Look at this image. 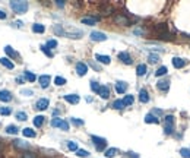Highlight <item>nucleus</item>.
<instances>
[{
	"label": "nucleus",
	"instance_id": "obj_1",
	"mask_svg": "<svg viewBox=\"0 0 190 158\" xmlns=\"http://www.w3.org/2000/svg\"><path fill=\"white\" fill-rule=\"evenodd\" d=\"M10 7H12L16 13L22 15V13H25V12L28 10V1H24V0H19V1H10Z\"/></svg>",
	"mask_w": 190,
	"mask_h": 158
},
{
	"label": "nucleus",
	"instance_id": "obj_2",
	"mask_svg": "<svg viewBox=\"0 0 190 158\" xmlns=\"http://www.w3.org/2000/svg\"><path fill=\"white\" fill-rule=\"evenodd\" d=\"M51 126H53V127H60L62 130H69V123L65 121V120H62V119H57V117L51 120Z\"/></svg>",
	"mask_w": 190,
	"mask_h": 158
},
{
	"label": "nucleus",
	"instance_id": "obj_3",
	"mask_svg": "<svg viewBox=\"0 0 190 158\" xmlns=\"http://www.w3.org/2000/svg\"><path fill=\"white\" fill-rule=\"evenodd\" d=\"M173 126H174V117L173 116H167L165 117V123H164V132L167 135H170L173 132Z\"/></svg>",
	"mask_w": 190,
	"mask_h": 158
},
{
	"label": "nucleus",
	"instance_id": "obj_4",
	"mask_svg": "<svg viewBox=\"0 0 190 158\" xmlns=\"http://www.w3.org/2000/svg\"><path fill=\"white\" fill-rule=\"evenodd\" d=\"M91 139L94 141V144H95V147H97V149H98V151H103V149L105 148V145H107V142H105V139H104V138L92 136Z\"/></svg>",
	"mask_w": 190,
	"mask_h": 158
},
{
	"label": "nucleus",
	"instance_id": "obj_5",
	"mask_svg": "<svg viewBox=\"0 0 190 158\" xmlns=\"http://www.w3.org/2000/svg\"><path fill=\"white\" fill-rule=\"evenodd\" d=\"M91 40H92V41H105V40H107V35H105L104 32L94 31V32H91Z\"/></svg>",
	"mask_w": 190,
	"mask_h": 158
},
{
	"label": "nucleus",
	"instance_id": "obj_6",
	"mask_svg": "<svg viewBox=\"0 0 190 158\" xmlns=\"http://www.w3.org/2000/svg\"><path fill=\"white\" fill-rule=\"evenodd\" d=\"M118 59H120L123 63H126V65H130V63H132V57H130V54L126 53V51L118 53Z\"/></svg>",
	"mask_w": 190,
	"mask_h": 158
},
{
	"label": "nucleus",
	"instance_id": "obj_7",
	"mask_svg": "<svg viewBox=\"0 0 190 158\" xmlns=\"http://www.w3.org/2000/svg\"><path fill=\"white\" fill-rule=\"evenodd\" d=\"M76 72H77L79 76H83V75H86V72H88V66H86L85 63H77V65H76Z\"/></svg>",
	"mask_w": 190,
	"mask_h": 158
},
{
	"label": "nucleus",
	"instance_id": "obj_8",
	"mask_svg": "<svg viewBox=\"0 0 190 158\" xmlns=\"http://www.w3.org/2000/svg\"><path fill=\"white\" fill-rule=\"evenodd\" d=\"M38 80H39V85H41L42 88H47L48 83H50V80H51V78H50L48 75H42V76L38 78Z\"/></svg>",
	"mask_w": 190,
	"mask_h": 158
},
{
	"label": "nucleus",
	"instance_id": "obj_9",
	"mask_svg": "<svg viewBox=\"0 0 190 158\" xmlns=\"http://www.w3.org/2000/svg\"><path fill=\"white\" fill-rule=\"evenodd\" d=\"M173 66L174 68H177V69H180V68H183L184 65H186V62L183 60V59H180V57H173Z\"/></svg>",
	"mask_w": 190,
	"mask_h": 158
},
{
	"label": "nucleus",
	"instance_id": "obj_10",
	"mask_svg": "<svg viewBox=\"0 0 190 158\" xmlns=\"http://www.w3.org/2000/svg\"><path fill=\"white\" fill-rule=\"evenodd\" d=\"M126 89H127V83H126V82H117V83H115V91H117L118 94H124Z\"/></svg>",
	"mask_w": 190,
	"mask_h": 158
},
{
	"label": "nucleus",
	"instance_id": "obj_11",
	"mask_svg": "<svg viewBox=\"0 0 190 158\" xmlns=\"http://www.w3.org/2000/svg\"><path fill=\"white\" fill-rule=\"evenodd\" d=\"M10 100H12V94L9 91H0V101L9 103Z\"/></svg>",
	"mask_w": 190,
	"mask_h": 158
},
{
	"label": "nucleus",
	"instance_id": "obj_12",
	"mask_svg": "<svg viewBox=\"0 0 190 158\" xmlns=\"http://www.w3.org/2000/svg\"><path fill=\"white\" fill-rule=\"evenodd\" d=\"M65 100L70 104H77L79 103V95H75V94H69V95H65Z\"/></svg>",
	"mask_w": 190,
	"mask_h": 158
},
{
	"label": "nucleus",
	"instance_id": "obj_13",
	"mask_svg": "<svg viewBox=\"0 0 190 158\" xmlns=\"http://www.w3.org/2000/svg\"><path fill=\"white\" fill-rule=\"evenodd\" d=\"M156 86H158L159 91L165 92V91H168V88H170V82H168V80H159Z\"/></svg>",
	"mask_w": 190,
	"mask_h": 158
},
{
	"label": "nucleus",
	"instance_id": "obj_14",
	"mask_svg": "<svg viewBox=\"0 0 190 158\" xmlns=\"http://www.w3.org/2000/svg\"><path fill=\"white\" fill-rule=\"evenodd\" d=\"M98 94L101 95V98L107 100V98L110 97V88H108V86H101V88H100V92H98Z\"/></svg>",
	"mask_w": 190,
	"mask_h": 158
},
{
	"label": "nucleus",
	"instance_id": "obj_15",
	"mask_svg": "<svg viewBox=\"0 0 190 158\" xmlns=\"http://www.w3.org/2000/svg\"><path fill=\"white\" fill-rule=\"evenodd\" d=\"M115 22H117L118 25H129V24H130L129 19H127L126 16H123V15H117V16H115Z\"/></svg>",
	"mask_w": 190,
	"mask_h": 158
},
{
	"label": "nucleus",
	"instance_id": "obj_16",
	"mask_svg": "<svg viewBox=\"0 0 190 158\" xmlns=\"http://www.w3.org/2000/svg\"><path fill=\"white\" fill-rule=\"evenodd\" d=\"M47 107H48V100L41 98V100H38L37 101V108L38 110H45Z\"/></svg>",
	"mask_w": 190,
	"mask_h": 158
},
{
	"label": "nucleus",
	"instance_id": "obj_17",
	"mask_svg": "<svg viewBox=\"0 0 190 158\" xmlns=\"http://www.w3.org/2000/svg\"><path fill=\"white\" fill-rule=\"evenodd\" d=\"M139 100H141V103H148V101H149V95H148L146 89H141V92H139Z\"/></svg>",
	"mask_w": 190,
	"mask_h": 158
},
{
	"label": "nucleus",
	"instance_id": "obj_18",
	"mask_svg": "<svg viewBox=\"0 0 190 158\" xmlns=\"http://www.w3.org/2000/svg\"><path fill=\"white\" fill-rule=\"evenodd\" d=\"M95 59H97L98 62L104 63V65H108V63L111 62V59H110L108 56H103V54H97V56H95Z\"/></svg>",
	"mask_w": 190,
	"mask_h": 158
},
{
	"label": "nucleus",
	"instance_id": "obj_19",
	"mask_svg": "<svg viewBox=\"0 0 190 158\" xmlns=\"http://www.w3.org/2000/svg\"><path fill=\"white\" fill-rule=\"evenodd\" d=\"M0 63H1L4 68H7V69H13V63H12L7 57H1V59H0Z\"/></svg>",
	"mask_w": 190,
	"mask_h": 158
},
{
	"label": "nucleus",
	"instance_id": "obj_20",
	"mask_svg": "<svg viewBox=\"0 0 190 158\" xmlns=\"http://www.w3.org/2000/svg\"><path fill=\"white\" fill-rule=\"evenodd\" d=\"M145 123H153V124H158V123H159V120L155 117L153 114H146V116H145Z\"/></svg>",
	"mask_w": 190,
	"mask_h": 158
},
{
	"label": "nucleus",
	"instance_id": "obj_21",
	"mask_svg": "<svg viewBox=\"0 0 190 158\" xmlns=\"http://www.w3.org/2000/svg\"><path fill=\"white\" fill-rule=\"evenodd\" d=\"M4 51H6V53H7V54H9L10 57H13V59H16V57H19V54H18L16 51H13L10 45H6V47H4Z\"/></svg>",
	"mask_w": 190,
	"mask_h": 158
},
{
	"label": "nucleus",
	"instance_id": "obj_22",
	"mask_svg": "<svg viewBox=\"0 0 190 158\" xmlns=\"http://www.w3.org/2000/svg\"><path fill=\"white\" fill-rule=\"evenodd\" d=\"M22 133H24V136H27V138H35V132H34L32 129H29V127H25Z\"/></svg>",
	"mask_w": 190,
	"mask_h": 158
},
{
	"label": "nucleus",
	"instance_id": "obj_23",
	"mask_svg": "<svg viewBox=\"0 0 190 158\" xmlns=\"http://www.w3.org/2000/svg\"><path fill=\"white\" fill-rule=\"evenodd\" d=\"M32 31L37 32V34H41V32L45 31V28H44V25H41V24H35V25H32Z\"/></svg>",
	"mask_w": 190,
	"mask_h": 158
},
{
	"label": "nucleus",
	"instance_id": "obj_24",
	"mask_svg": "<svg viewBox=\"0 0 190 158\" xmlns=\"http://www.w3.org/2000/svg\"><path fill=\"white\" fill-rule=\"evenodd\" d=\"M136 73H138L139 76H143V75L146 73V66H145V65H139L138 69H136Z\"/></svg>",
	"mask_w": 190,
	"mask_h": 158
},
{
	"label": "nucleus",
	"instance_id": "obj_25",
	"mask_svg": "<svg viewBox=\"0 0 190 158\" xmlns=\"http://www.w3.org/2000/svg\"><path fill=\"white\" fill-rule=\"evenodd\" d=\"M44 116H37V117H34V124L37 126V127H41L42 126V123H44Z\"/></svg>",
	"mask_w": 190,
	"mask_h": 158
},
{
	"label": "nucleus",
	"instance_id": "obj_26",
	"mask_svg": "<svg viewBox=\"0 0 190 158\" xmlns=\"http://www.w3.org/2000/svg\"><path fill=\"white\" fill-rule=\"evenodd\" d=\"M113 107L115 110H121L123 107H124V103H123V100H115L113 103Z\"/></svg>",
	"mask_w": 190,
	"mask_h": 158
},
{
	"label": "nucleus",
	"instance_id": "obj_27",
	"mask_svg": "<svg viewBox=\"0 0 190 158\" xmlns=\"http://www.w3.org/2000/svg\"><path fill=\"white\" fill-rule=\"evenodd\" d=\"M97 22V18H83L82 19V24H85V25H94Z\"/></svg>",
	"mask_w": 190,
	"mask_h": 158
},
{
	"label": "nucleus",
	"instance_id": "obj_28",
	"mask_svg": "<svg viewBox=\"0 0 190 158\" xmlns=\"http://www.w3.org/2000/svg\"><path fill=\"white\" fill-rule=\"evenodd\" d=\"M133 101H135L133 95H126V97H124V100H123L124 106H132V104H133Z\"/></svg>",
	"mask_w": 190,
	"mask_h": 158
},
{
	"label": "nucleus",
	"instance_id": "obj_29",
	"mask_svg": "<svg viewBox=\"0 0 190 158\" xmlns=\"http://www.w3.org/2000/svg\"><path fill=\"white\" fill-rule=\"evenodd\" d=\"M165 73H167V68H165V66H161V68L155 72V76H164Z\"/></svg>",
	"mask_w": 190,
	"mask_h": 158
},
{
	"label": "nucleus",
	"instance_id": "obj_30",
	"mask_svg": "<svg viewBox=\"0 0 190 158\" xmlns=\"http://www.w3.org/2000/svg\"><path fill=\"white\" fill-rule=\"evenodd\" d=\"M6 132H7V133H10V135H16V133H18V127L10 124V126H7V127H6Z\"/></svg>",
	"mask_w": 190,
	"mask_h": 158
},
{
	"label": "nucleus",
	"instance_id": "obj_31",
	"mask_svg": "<svg viewBox=\"0 0 190 158\" xmlns=\"http://www.w3.org/2000/svg\"><path fill=\"white\" fill-rule=\"evenodd\" d=\"M54 83H56V85H59V86H62V85H65V83H66V79L62 78V76H56V78H54Z\"/></svg>",
	"mask_w": 190,
	"mask_h": 158
},
{
	"label": "nucleus",
	"instance_id": "obj_32",
	"mask_svg": "<svg viewBox=\"0 0 190 158\" xmlns=\"http://www.w3.org/2000/svg\"><path fill=\"white\" fill-rule=\"evenodd\" d=\"M148 60H149V63H156V62L159 60V56H158V54H153V53H151V54H149V57H148Z\"/></svg>",
	"mask_w": 190,
	"mask_h": 158
},
{
	"label": "nucleus",
	"instance_id": "obj_33",
	"mask_svg": "<svg viewBox=\"0 0 190 158\" xmlns=\"http://www.w3.org/2000/svg\"><path fill=\"white\" fill-rule=\"evenodd\" d=\"M115 154H117V149H115V148H110V149H107V151H105V157H108V158L114 157Z\"/></svg>",
	"mask_w": 190,
	"mask_h": 158
},
{
	"label": "nucleus",
	"instance_id": "obj_34",
	"mask_svg": "<svg viewBox=\"0 0 190 158\" xmlns=\"http://www.w3.org/2000/svg\"><path fill=\"white\" fill-rule=\"evenodd\" d=\"M76 155H77V157L85 158V157H88V155H89V152H88V151H85V149H77V151H76Z\"/></svg>",
	"mask_w": 190,
	"mask_h": 158
},
{
	"label": "nucleus",
	"instance_id": "obj_35",
	"mask_svg": "<svg viewBox=\"0 0 190 158\" xmlns=\"http://www.w3.org/2000/svg\"><path fill=\"white\" fill-rule=\"evenodd\" d=\"M54 32L59 34V35H65V29L60 25H54Z\"/></svg>",
	"mask_w": 190,
	"mask_h": 158
},
{
	"label": "nucleus",
	"instance_id": "obj_36",
	"mask_svg": "<svg viewBox=\"0 0 190 158\" xmlns=\"http://www.w3.org/2000/svg\"><path fill=\"white\" fill-rule=\"evenodd\" d=\"M100 88H101V86H100L95 80H92V82H91V89H92L94 92H100Z\"/></svg>",
	"mask_w": 190,
	"mask_h": 158
},
{
	"label": "nucleus",
	"instance_id": "obj_37",
	"mask_svg": "<svg viewBox=\"0 0 190 158\" xmlns=\"http://www.w3.org/2000/svg\"><path fill=\"white\" fill-rule=\"evenodd\" d=\"M180 154H181V157L183 158H190V149L183 148V149H180Z\"/></svg>",
	"mask_w": 190,
	"mask_h": 158
},
{
	"label": "nucleus",
	"instance_id": "obj_38",
	"mask_svg": "<svg viewBox=\"0 0 190 158\" xmlns=\"http://www.w3.org/2000/svg\"><path fill=\"white\" fill-rule=\"evenodd\" d=\"M25 78L28 79L29 82H34V80L37 79V76H35L34 73H31V72H25Z\"/></svg>",
	"mask_w": 190,
	"mask_h": 158
},
{
	"label": "nucleus",
	"instance_id": "obj_39",
	"mask_svg": "<svg viewBox=\"0 0 190 158\" xmlns=\"http://www.w3.org/2000/svg\"><path fill=\"white\" fill-rule=\"evenodd\" d=\"M41 51H42V53H45L48 57H53V53L48 50V47H47V45H41Z\"/></svg>",
	"mask_w": 190,
	"mask_h": 158
},
{
	"label": "nucleus",
	"instance_id": "obj_40",
	"mask_svg": "<svg viewBox=\"0 0 190 158\" xmlns=\"http://www.w3.org/2000/svg\"><path fill=\"white\" fill-rule=\"evenodd\" d=\"M15 147H18V148H28V144H25L24 141H15Z\"/></svg>",
	"mask_w": 190,
	"mask_h": 158
},
{
	"label": "nucleus",
	"instance_id": "obj_41",
	"mask_svg": "<svg viewBox=\"0 0 190 158\" xmlns=\"http://www.w3.org/2000/svg\"><path fill=\"white\" fill-rule=\"evenodd\" d=\"M67 148L70 149V151H77V144L76 142H67Z\"/></svg>",
	"mask_w": 190,
	"mask_h": 158
},
{
	"label": "nucleus",
	"instance_id": "obj_42",
	"mask_svg": "<svg viewBox=\"0 0 190 158\" xmlns=\"http://www.w3.org/2000/svg\"><path fill=\"white\" fill-rule=\"evenodd\" d=\"M16 119L21 120V121H25V120H27V114L22 113V111H19V113H16Z\"/></svg>",
	"mask_w": 190,
	"mask_h": 158
},
{
	"label": "nucleus",
	"instance_id": "obj_43",
	"mask_svg": "<svg viewBox=\"0 0 190 158\" xmlns=\"http://www.w3.org/2000/svg\"><path fill=\"white\" fill-rule=\"evenodd\" d=\"M47 47H48V48H54V47H57V41H56V40H48Z\"/></svg>",
	"mask_w": 190,
	"mask_h": 158
},
{
	"label": "nucleus",
	"instance_id": "obj_44",
	"mask_svg": "<svg viewBox=\"0 0 190 158\" xmlns=\"http://www.w3.org/2000/svg\"><path fill=\"white\" fill-rule=\"evenodd\" d=\"M10 113H12V110L7 108V107H6V108H0V114H1V116H9Z\"/></svg>",
	"mask_w": 190,
	"mask_h": 158
},
{
	"label": "nucleus",
	"instance_id": "obj_45",
	"mask_svg": "<svg viewBox=\"0 0 190 158\" xmlns=\"http://www.w3.org/2000/svg\"><path fill=\"white\" fill-rule=\"evenodd\" d=\"M72 123H73V124H75V126H82V124H83V120H79V119H72Z\"/></svg>",
	"mask_w": 190,
	"mask_h": 158
},
{
	"label": "nucleus",
	"instance_id": "obj_46",
	"mask_svg": "<svg viewBox=\"0 0 190 158\" xmlns=\"http://www.w3.org/2000/svg\"><path fill=\"white\" fill-rule=\"evenodd\" d=\"M22 158H35V155L31 154V152H25V154L22 155Z\"/></svg>",
	"mask_w": 190,
	"mask_h": 158
},
{
	"label": "nucleus",
	"instance_id": "obj_47",
	"mask_svg": "<svg viewBox=\"0 0 190 158\" xmlns=\"http://www.w3.org/2000/svg\"><path fill=\"white\" fill-rule=\"evenodd\" d=\"M22 94H24V95H32V91H31V89H24Z\"/></svg>",
	"mask_w": 190,
	"mask_h": 158
},
{
	"label": "nucleus",
	"instance_id": "obj_48",
	"mask_svg": "<svg viewBox=\"0 0 190 158\" xmlns=\"http://www.w3.org/2000/svg\"><path fill=\"white\" fill-rule=\"evenodd\" d=\"M127 155H129V158H139V155L135 152H127Z\"/></svg>",
	"mask_w": 190,
	"mask_h": 158
},
{
	"label": "nucleus",
	"instance_id": "obj_49",
	"mask_svg": "<svg viewBox=\"0 0 190 158\" xmlns=\"http://www.w3.org/2000/svg\"><path fill=\"white\" fill-rule=\"evenodd\" d=\"M57 6H59V7L65 6V1H63V0H57Z\"/></svg>",
	"mask_w": 190,
	"mask_h": 158
},
{
	"label": "nucleus",
	"instance_id": "obj_50",
	"mask_svg": "<svg viewBox=\"0 0 190 158\" xmlns=\"http://www.w3.org/2000/svg\"><path fill=\"white\" fill-rule=\"evenodd\" d=\"M0 19H6V13L0 10Z\"/></svg>",
	"mask_w": 190,
	"mask_h": 158
},
{
	"label": "nucleus",
	"instance_id": "obj_51",
	"mask_svg": "<svg viewBox=\"0 0 190 158\" xmlns=\"http://www.w3.org/2000/svg\"><path fill=\"white\" fill-rule=\"evenodd\" d=\"M153 113H155V114H162V111H161V110H153Z\"/></svg>",
	"mask_w": 190,
	"mask_h": 158
}]
</instances>
